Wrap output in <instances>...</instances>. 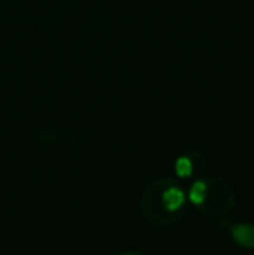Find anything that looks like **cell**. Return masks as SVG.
I'll list each match as a JSON object with an SVG mask.
<instances>
[{"instance_id": "3", "label": "cell", "mask_w": 254, "mask_h": 255, "mask_svg": "<svg viewBox=\"0 0 254 255\" xmlns=\"http://www.w3.org/2000/svg\"><path fill=\"white\" fill-rule=\"evenodd\" d=\"M232 238L237 245L244 247V249H251L254 250V226L253 224H235L232 228Z\"/></svg>"}, {"instance_id": "5", "label": "cell", "mask_w": 254, "mask_h": 255, "mask_svg": "<svg viewBox=\"0 0 254 255\" xmlns=\"http://www.w3.org/2000/svg\"><path fill=\"white\" fill-rule=\"evenodd\" d=\"M204 196H206V179H199L192 184L190 191H188V200H190L192 205L199 207L202 203Z\"/></svg>"}, {"instance_id": "1", "label": "cell", "mask_w": 254, "mask_h": 255, "mask_svg": "<svg viewBox=\"0 0 254 255\" xmlns=\"http://www.w3.org/2000/svg\"><path fill=\"white\" fill-rule=\"evenodd\" d=\"M235 193L223 177L206 179V196L199 205V210L209 217H223L234 208Z\"/></svg>"}, {"instance_id": "2", "label": "cell", "mask_w": 254, "mask_h": 255, "mask_svg": "<svg viewBox=\"0 0 254 255\" xmlns=\"http://www.w3.org/2000/svg\"><path fill=\"white\" fill-rule=\"evenodd\" d=\"M169 177H159L152 182V184L146 186L145 193H143L141 198V208L145 217L148 219L150 222L157 226H169L173 222L169 221L166 214L162 210V205H160V196H162V189L166 188Z\"/></svg>"}, {"instance_id": "4", "label": "cell", "mask_w": 254, "mask_h": 255, "mask_svg": "<svg viewBox=\"0 0 254 255\" xmlns=\"http://www.w3.org/2000/svg\"><path fill=\"white\" fill-rule=\"evenodd\" d=\"M197 153H188L183 154L176 160L174 163V172L178 177H190L193 172H197L200 168V165H197Z\"/></svg>"}, {"instance_id": "6", "label": "cell", "mask_w": 254, "mask_h": 255, "mask_svg": "<svg viewBox=\"0 0 254 255\" xmlns=\"http://www.w3.org/2000/svg\"><path fill=\"white\" fill-rule=\"evenodd\" d=\"M119 255H141L139 252H124V254H119Z\"/></svg>"}]
</instances>
